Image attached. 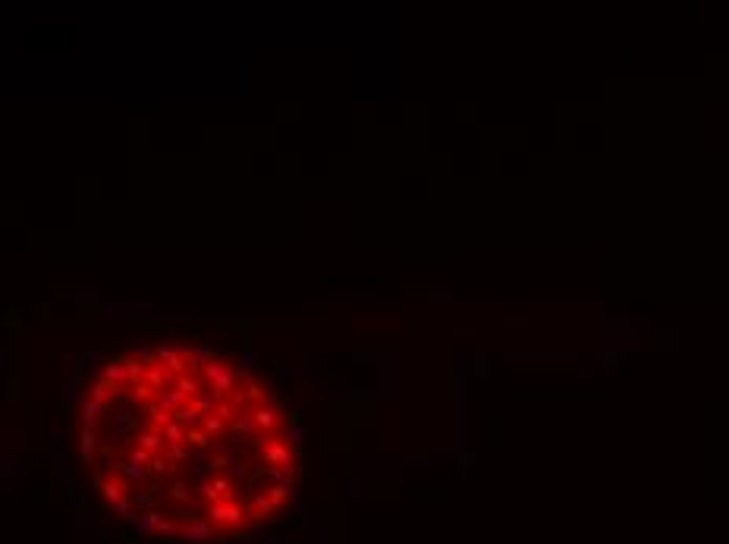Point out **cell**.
I'll return each instance as SVG.
<instances>
[{
	"mask_svg": "<svg viewBox=\"0 0 729 544\" xmlns=\"http://www.w3.org/2000/svg\"><path fill=\"white\" fill-rule=\"evenodd\" d=\"M186 403H189V397H186V393H179L177 387H173V390L158 393V400H154V406H161V409L170 412V416H177V412H179Z\"/></svg>",
	"mask_w": 729,
	"mask_h": 544,
	"instance_id": "7c38bea8",
	"label": "cell"
},
{
	"mask_svg": "<svg viewBox=\"0 0 729 544\" xmlns=\"http://www.w3.org/2000/svg\"><path fill=\"white\" fill-rule=\"evenodd\" d=\"M245 510H249V519H268V513H277V507H273L268 494H252Z\"/></svg>",
	"mask_w": 729,
	"mask_h": 544,
	"instance_id": "8fae6325",
	"label": "cell"
},
{
	"mask_svg": "<svg viewBox=\"0 0 729 544\" xmlns=\"http://www.w3.org/2000/svg\"><path fill=\"white\" fill-rule=\"evenodd\" d=\"M205 378H207V384L214 387L211 393L217 397V403H224V400H230L233 393H236V372H233L224 359H211V362H207Z\"/></svg>",
	"mask_w": 729,
	"mask_h": 544,
	"instance_id": "6da1fadb",
	"label": "cell"
},
{
	"mask_svg": "<svg viewBox=\"0 0 729 544\" xmlns=\"http://www.w3.org/2000/svg\"><path fill=\"white\" fill-rule=\"evenodd\" d=\"M145 409H148V422H151V428L164 431L167 425L173 422V416H170V412H164L161 406H154V403H151V406H145Z\"/></svg>",
	"mask_w": 729,
	"mask_h": 544,
	"instance_id": "ac0fdd59",
	"label": "cell"
},
{
	"mask_svg": "<svg viewBox=\"0 0 729 544\" xmlns=\"http://www.w3.org/2000/svg\"><path fill=\"white\" fill-rule=\"evenodd\" d=\"M123 365H126V374H129V387H135V384L145 381L148 365L142 359H135V355H123Z\"/></svg>",
	"mask_w": 729,
	"mask_h": 544,
	"instance_id": "2e32d148",
	"label": "cell"
},
{
	"mask_svg": "<svg viewBox=\"0 0 729 544\" xmlns=\"http://www.w3.org/2000/svg\"><path fill=\"white\" fill-rule=\"evenodd\" d=\"M186 437H189V431L182 428L177 419H173V422L164 428V440H167V447H170V444H186Z\"/></svg>",
	"mask_w": 729,
	"mask_h": 544,
	"instance_id": "7402d4cb",
	"label": "cell"
},
{
	"mask_svg": "<svg viewBox=\"0 0 729 544\" xmlns=\"http://www.w3.org/2000/svg\"><path fill=\"white\" fill-rule=\"evenodd\" d=\"M189 450H192L189 444H170L167 447V459H170V463H182V459L189 456Z\"/></svg>",
	"mask_w": 729,
	"mask_h": 544,
	"instance_id": "83f0119b",
	"label": "cell"
},
{
	"mask_svg": "<svg viewBox=\"0 0 729 544\" xmlns=\"http://www.w3.org/2000/svg\"><path fill=\"white\" fill-rule=\"evenodd\" d=\"M207 519H211L217 529H243L245 519H249V510L239 507L236 501L211 503V507H207Z\"/></svg>",
	"mask_w": 729,
	"mask_h": 544,
	"instance_id": "7a4b0ae2",
	"label": "cell"
},
{
	"mask_svg": "<svg viewBox=\"0 0 729 544\" xmlns=\"http://www.w3.org/2000/svg\"><path fill=\"white\" fill-rule=\"evenodd\" d=\"M104 381H110V384H129L126 365H123V359H120V355H114V359H107V365H104Z\"/></svg>",
	"mask_w": 729,
	"mask_h": 544,
	"instance_id": "5bb4252c",
	"label": "cell"
},
{
	"mask_svg": "<svg viewBox=\"0 0 729 544\" xmlns=\"http://www.w3.org/2000/svg\"><path fill=\"white\" fill-rule=\"evenodd\" d=\"M211 456H236V447L217 440V444H211Z\"/></svg>",
	"mask_w": 729,
	"mask_h": 544,
	"instance_id": "f546056e",
	"label": "cell"
},
{
	"mask_svg": "<svg viewBox=\"0 0 729 544\" xmlns=\"http://www.w3.org/2000/svg\"><path fill=\"white\" fill-rule=\"evenodd\" d=\"M170 497H173V501H189V484H186V482H177V484L170 488Z\"/></svg>",
	"mask_w": 729,
	"mask_h": 544,
	"instance_id": "1f68e13d",
	"label": "cell"
},
{
	"mask_svg": "<svg viewBox=\"0 0 729 544\" xmlns=\"http://www.w3.org/2000/svg\"><path fill=\"white\" fill-rule=\"evenodd\" d=\"M164 431H158V428H151V425H148L145 431H139V435H135V447H139V450H145V453H151V456H158L161 450H164Z\"/></svg>",
	"mask_w": 729,
	"mask_h": 544,
	"instance_id": "ba28073f",
	"label": "cell"
},
{
	"mask_svg": "<svg viewBox=\"0 0 729 544\" xmlns=\"http://www.w3.org/2000/svg\"><path fill=\"white\" fill-rule=\"evenodd\" d=\"M88 400L107 406V400H110V384H107V381H95V384H91V397Z\"/></svg>",
	"mask_w": 729,
	"mask_h": 544,
	"instance_id": "484cf974",
	"label": "cell"
},
{
	"mask_svg": "<svg viewBox=\"0 0 729 544\" xmlns=\"http://www.w3.org/2000/svg\"><path fill=\"white\" fill-rule=\"evenodd\" d=\"M245 400H255V406L264 403V390H261L258 381H249V384H245Z\"/></svg>",
	"mask_w": 729,
	"mask_h": 544,
	"instance_id": "f1b7e54d",
	"label": "cell"
},
{
	"mask_svg": "<svg viewBox=\"0 0 729 544\" xmlns=\"http://www.w3.org/2000/svg\"><path fill=\"white\" fill-rule=\"evenodd\" d=\"M198 494L205 497L207 503H224V501H236V491H233V482L224 475H214V478H205V482L198 484Z\"/></svg>",
	"mask_w": 729,
	"mask_h": 544,
	"instance_id": "3957f363",
	"label": "cell"
},
{
	"mask_svg": "<svg viewBox=\"0 0 729 544\" xmlns=\"http://www.w3.org/2000/svg\"><path fill=\"white\" fill-rule=\"evenodd\" d=\"M97 488H101L104 501H107L110 507H114V503H120V501H126V497H129L126 482H123L120 475H114V478H101V482H97Z\"/></svg>",
	"mask_w": 729,
	"mask_h": 544,
	"instance_id": "9c48e42d",
	"label": "cell"
},
{
	"mask_svg": "<svg viewBox=\"0 0 729 544\" xmlns=\"http://www.w3.org/2000/svg\"><path fill=\"white\" fill-rule=\"evenodd\" d=\"M114 472L126 475L129 482H142L145 475H151V472H148L145 465H135V463H129V459H123V463H114Z\"/></svg>",
	"mask_w": 729,
	"mask_h": 544,
	"instance_id": "e0dca14e",
	"label": "cell"
},
{
	"mask_svg": "<svg viewBox=\"0 0 729 544\" xmlns=\"http://www.w3.org/2000/svg\"><path fill=\"white\" fill-rule=\"evenodd\" d=\"M164 513H158V510H148L145 516H142V522H139V529L142 532H161V526H164Z\"/></svg>",
	"mask_w": 729,
	"mask_h": 544,
	"instance_id": "44dd1931",
	"label": "cell"
},
{
	"mask_svg": "<svg viewBox=\"0 0 729 544\" xmlns=\"http://www.w3.org/2000/svg\"><path fill=\"white\" fill-rule=\"evenodd\" d=\"M214 416H217L224 425H233V422H236V419H239V409L230 403V400H224V403H217V409H214Z\"/></svg>",
	"mask_w": 729,
	"mask_h": 544,
	"instance_id": "603a6c76",
	"label": "cell"
},
{
	"mask_svg": "<svg viewBox=\"0 0 729 544\" xmlns=\"http://www.w3.org/2000/svg\"><path fill=\"white\" fill-rule=\"evenodd\" d=\"M230 428H233V431H236V435H249V437H252V435H255V431H258V428H255V419H252V409H245V412H239V419H236V422H233V425H230Z\"/></svg>",
	"mask_w": 729,
	"mask_h": 544,
	"instance_id": "ffe728a7",
	"label": "cell"
},
{
	"mask_svg": "<svg viewBox=\"0 0 729 544\" xmlns=\"http://www.w3.org/2000/svg\"><path fill=\"white\" fill-rule=\"evenodd\" d=\"M170 378H173V374L167 372V368L161 365V362H158V365H148V372H145V384H148V387H154L158 393H164V390H167V381H170Z\"/></svg>",
	"mask_w": 729,
	"mask_h": 544,
	"instance_id": "4fadbf2b",
	"label": "cell"
},
{
	"mask_svg": "<svg viewBox=\"0 0 729 544\" xmlns=\"http://www.w3.org/2000/svg\"><path fill=\"white\" fill-rule=\"evenodd\" d=\"M79 440H82V459H88V463H91V459H95V444H97L95 431H91V428H82V437H79Z\"/></svg>",
	"mask_w": 729,
	"mask_h": 544,
	"instance_id": "d4e9b609",
	"label": "cell"
},
{
	"mask_svg": "<svg viewBox=\"0 0 729 544\" xmlns=\"http://www.w3.org/2000/svg\"><path fill=\"white\" fill-rule=\"evenodd\" d=\"M201 428H205V431H207V437L214 440V437H220V435H224V431H226V425L220 422L217 416H207V419H205V425H201Z\"/></svg>",
	"mask_w": 729,
	"mask_h": 544,
	"instance_id": "4316f807",
	"label": "cell"
},
{
	"mask_svg": "<svg viewBox=\"0 0 729 544\" xmlns=\"http://www.w3.org/2000/svg\"><path fill=\"white\" fill-rule=\"evenodd\" d=\"M261 459L271 465H280V469H292V465H296V453L289 450L286 440H277V437H271L268 444L261 447Z\"/></svg>",
	"mask_w": 729,
	"mask_h": 544,
	"instance_id": "277c9868",
	"label": "cell"
},
{
	"mask_svg": "<svg viewBox=\"0 0 729 544\" xmlns=\"http://www.w3.org/2000/svg\"><path fill=\"white\" fill-rule=\"evenodd\" d=\"M173 419H177V422H179V425H182V428H186V431H192V428H201V425H205V419H207V416H205V412L198 409V406L192 403V400H189V403L182 406V409H179V412H177V416H173Z\"/></svg>",
	"mask_w": 729,
	"mask_h": 544,
	"instance_id": "30bf717a",
	"label": "cell"
},
{
	"mask_svg": "<svg viewBox=\"0 0 729 544\" xmlns=\"http://www.w3.org/2000/svg\"><path fill=\"white\" fill-rule=\"evenodd\" d=\"M154 353H158V362L173 374V378L186 374V355H182L179 346H164V343H161V346H154Z\"/></svg>",
	"mask_w": 729,
	"mask_h": 544,
	"instance_id": "52a82bcc",
	"label": "cell"
},
{
	"mask_svg": "<svg viewBox=\"0 0 729 544\" xmlns=\"http://www.w3.org/2000/svg\"><path fill=\"white\" fill-rule=\"evenodd\" d=\"M186 444H189V447H195V450H211V437H207V431H205V428H192V431H189Z\"/></svg>",
	"mask_w": 729,
	"mask_h": 544,
	"instance_id": "cb8c5ba5",
	"label": "cell"
},
{
	"mask_svg": "<svg viewBox=\"0 0 729 544\" xmlns=\"http://www.w3.org/2000/svg\"><path fill=\"white\" fill-rule=\"evenodd\" d=\"M101 412H107V406L95 403V400H86V403H82V412H79V425L82 428H95Z\"/></svg>",
	"mask_w": 729,
	"mask_h": 544,
	"instance_id": "9a60e30c",
	"label": "cell"
},
{
	"mask_svg": "<svg viewBox=\"0 0 729 544\" xmlns=\"http://www.w3.org/2000/svg\"><path fill=\"white\" fill-rule=\"evenodd\" d=\"M182 538H186L189 544H205V541H211V535H214V522L207 519H201V516H195V519H189V522H182Z\"/></svg>",
	"mask_w": 729,
	"mask_h": 544,
	"instance_id": "5b68a950",
	"label": "cell"
},
{
	"mask_svg": "<svg viewBox=\"0 0 729 544\" xmlns=\"http://www.w3.org/2000/svg\"><path fill=\"white\" fill-rule=\"evenodd\" d=\"M230 472L239 478V482H243V478L249 475V469H245V463H243V459H239V456H233V459H230Z\"/></svg>",
	"mask_w": 729,
	"mask_h": 544,
	"instance_id": "4dcf8cb0",
	"label": "cell"
},
{
	"mask_svg": "<svg viewBox=\"0 0 729 544\" xmlns=\"http://www.w3.org/2000/svg\"><path fill=\"white\" fill-rule=\"evenodd\" d=\"M177 390L186 393L189 400L201 397V384H198V378H192V374H179V378H177Z\"/></svg>",
	"mask_w": 729,
	"mask_h": 544,
	"instance_id": "d6986e66",
	"label": "cell"
},
{
	"mask_svg": "<svg viewBox=\"0 0 729 544\" xmlns=\"http://www.w3.org/2000/svg\"><path fill=\"white\" fill-rule=\"evenodd\" d=\"M252 419H255V428H258V431H264V435H277V428L283 425L280 412L273 409V406H268V403L252 406Z\"/></svg>",
	"mask_w": 729,
	"mask_h": 544,
	"instance_id": "8992f818",
	"label": "cell"
}]
</instances>
